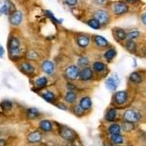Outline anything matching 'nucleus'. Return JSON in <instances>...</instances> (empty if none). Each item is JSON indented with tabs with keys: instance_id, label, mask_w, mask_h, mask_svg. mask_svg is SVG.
<instances>
[{
	"instance_id": "f257e3e1",
	"label": "nucleus",
	"mask_w": 146,
	"mask_h": 146,
	"mask_svg": "<svg viewBox=\"0 0 146 146\" xmlns=\"http://www.w3.org/2000/svg\"><path fill=\"white\" fill-rule=\"evenodd\" d=\"M8 49L12 58H17L21 56L20 41L16 37H10V39L8 40Z\"/></svg>"
},
{
	"instance_id": "f03ea898",
	"label": "nucleus",
	"mask_w": 146,
	"mask_h": 146,
	"mask_svg": "<svg viewBox=\"0 0 146 146\" xmlns=\"http://www.w3.org/2000/svg\"><path fill=\"white\" fill-rule=\"evenodd\" d=\"M123 118L125 122H129V123L135 124L136 122H138L141 118L140 114L137 111H135V109H128L126 110L123 115Z\"/></svg>"
},
{
	"instance_id": "7ed1b4c3",
	"label": "nucleus",
	"mask_w": 146,
	"mask_h": 146,
	"mask_svg": "<svg viewBox=\"0 0 146 146\" xmlns=\"http://www.w3.org/2000/svg\"><path fill=\"white\" fill-rule=\"evenodd\" d=\"M112 9H113V12H114L115 15L121 16V15L126 14L127 12L129 11V6L127 5L125 2L118 1V2H115V3L113 4Z\"/></svg>"
},
{
	"instance_id": "20e7f679",
	"label": "nucleus",
	"mask_w": 146,
	"mask_h": 146,
	"mask_svg": "<svg viewBox=\"0 0 146 146\" xmlns=\"http://www.w3.org/2000/svg\"><path fill=\"white\" fill-rule=\"evenodd\" d=\"M60 135L63 139H65V140L72 141L76 138V133H75L71 129L67 128V127H64V126L60 129Z\"/></svg>"
},
{
	"instance_id": "39448f33",
	"label": "nucleus",
	"mask_w": 146,
	"mask_h": 146,
	"mask_svg": "<svg viewBox=\"0 0 146 146\" xmlns=\"http://www.w3.org/2000/svg\"><path fill=\"white\" fill-rule=\"evenodd\" d=\"M94 17L98 23H100L101 25H106V23H109V15L106 11L104 10H98L95 13Z\"/></svg>"
},
{
	"instance_id": "423d86ee",
	"label": "nucleus",
	"mask_w": 146,
	"mask_h": 146,
	"mask_svg": "<svg viewBox=\"0 0 146 146\" xmlns=\"http://www.w3.org/2000/svg\"><path fill=\"white\" fill-rule=\"evenodd\" d=\"M80 70L76 65H70L65 70V77L69 80H76L79 78Z\"/></svg>"
},
{
	"instance_id": "0eeeda50",
	"label": "nucleus",
	"mask_w": 146,
	"mask_h": 146,
	"mask_svg": "<svg viewBox=\"0 0 146 146\" xmlns=\"http://www.w3.org/2000/svg\"><path fill=\"white\" fill-rule=\"evenodd\" d=\"M128 100V93L126 91H119L114 95V101L116 104L123 105Z\"/></svg>"
},
{
	"instance_id": "6e6552de",
	"label": "nucleus",
	"mask_w": 146,
	"mask_h": 146,
	"mask_svg": "<svg viewBox=\"0 0 146 146\" xmlns=\"http://www.w3.org/2000/svg\"><path fill=\"white\" fill-rule=\"evenodd\" d=\"M119 78L117 75H113L112 77H109L106 81H105V86H106V88L108 90L110 91H115L117 88H118L119 86Z\"/></svg>"
},
{
	"instance_id": "1a4fd4ad",
	"label": "nucleus",
	"mask_w": 146,
	"mask_h": 146,
	"mask_svg": "<svg viewBox=\"0 0 146 146\" xmlns=\"http://www.w3.org/2000/svg\"><path fill=\"white\" fill-rule=\"evenodd\" d=\"M93 75H94V72H93V69L90 67H84L83 69L80 71V74H79V78L82 80V81H88L93 78Z\"/></svg>"
},
{
	"instance_id": "9d476101",
	"label": "nucleus",
	"mask_w": 146,
	"mask_h": 146,
	"mask_svg": "<svg viewBox=\"0 0 146 146\" xmlns=\"http://www.w3.org/2000/svg\"><path fill=\"white\" fill-rule=\"evenodd\" d=\"M23 22V14L20 11H15L10 16V23L13 25H19Z\"/></svg>"
},
{
	"instance_id": "9b49d317",
	"label": "nucleus",
	"mask_w": 146,
	"mask_h": 146,
	"mask_svg": "<svg viewBox=\"0 0 146 146\" xmlns=\"http://www.w3.org/2000/svg\"><path fill=\"white\" fill-rule=\"evenodd\" d=\"M41 68L43 72H45L46 74H53L55 72V63L51 62V60H45L42 63Z\"/></svg>"
},
{
	"instance_id": "f8f14e48",
	"label": "nucleus",
	"mask_w": 146,
	"mask_h": 146,
	"mask_svg": "<svg viewBox=\"0 0 146 146\" xmlns=\"http://www.w3.org/2000/svg\"><path fill=\"white\" fill-rule=\"evenodd\" d=\"M77 44L81 47V48H86L90 44V38L88 35L80 34L77 36Z\"/></svg>"
},
{
	"instance_id": "ddd939ff",
	"label": "nucleus",
	"mask_w": 146,
	"mask_h": 146,
	"mask_svg": "<svg viewBox=\"0 0 146 146\" xmlns=\"http://www.w3.org/2000/svg\"><path fill=\"white\" fill-rule=\"evenodd\" d=\"M92 104H93V103H92V100L89 96H84V98H82L79 102L80 107H81L84 111L90 110L92 108Z\"/></svg>"
},
{
	"instance_id": "4468645a",
	"label": "nucleus",
	"mask_w": 146,
	"mask_h": 146,
	"mask_svg": "<svg viewBox=\"0 0 146 146\" xmlns=\"http://www.w3.org/2000/svg\"><path fill=\"white\" fill-rule=\"evenodd\" d=\"M94 42H95L96 45L98 47H100V48H105V47H107L109 45V42H108L104 37L100 36V35H96V36L94 37Z\"/></svg>"
},
{
	"instance_id": "2eb2a0df",
	"label": "nucleus",
	"mask_w": 146,
	"mask_h": 146,
	"mask_svg": "<svg viewBox=\"0 0 146 146\" xmlns=\"http://www.w3.org/2000/svg\"><path fill=\"white\" fill-rule=\"evenodd\" d=\"M77 100V94L74 91H68L64 96V100L69 104L74 103Z\"/></svg>"
},
{
	"instance_id": "dca6fc26",
	"label": "nucleus",
	"mask_w": 146,
	"mask_h": 146,
	"mask_svg": "<svg viewBox=\"0 0 146 146\" xmlns=\"http://www.w3.org/2000/svg\"><path fill=\"white\" fill-rule=\"evenodd\" d=\"M41 139H42V135L39 131H33V133H29V135L27 136V140L30 143L39 142Z\"/></svg>"
},
{
	"instance_id": "f3484780",
	"label": "nucleus",
	"mask_w": 146,
	"mask_h": 146,
	"mask_svg": "<svg viewBox=\"0 0 146 146\" xmlns=\"http://www.w3.org/2000/svg\"><path fill=\"white\" fill-rule=\"evenodd\" d=\"M117 115H118L117 110L115 109V108H110V109H108V111L106 112L105 119H106L108 122H113V121H115V120H116Z\"/></svg>"
},
{
	"instance_id": "a211bd4d",
	"label": "nucleus",
	"mask_w": 146,
	"mask_h": 146,
	"mask_svg": "<svg viewBox=\"0 0 146 146\" xmlns=\"http://www.w3.org/2000/svg\"><path fill=\"white\" fill-rule=\"evenodd\" d=\"M122 131V128L119 124H112L108 127V133H109L110 135H118Z\"/></svg>"
},
{
	"instance_id": "6ab92c4d",
	"label": "nucleus",
	"mask_w": 146,
	"mask_h": 146,
	"mask_svg": "<svg viewBox=\"0 0 146 146\" xmlns=\"http://www.w3.org/2000/svg\"><path fill=\"white\" fill-rule=\"evenodd\" d=\"M41 96L46 101H48V102H50V103H54V102H55V100H56L55 95H54V94L52 93V92H50V91H45L44 93H42Z\"/></svg>"
},
{
	"instance_id": "aec40b11",
	"label": "nucleus",
	"mask_w": 146,
	"mask_h": 146,
	"mask_svg": "<svg viewBox=\"0 0 146 146\" xmlns=\"http://www.w3.org/2000/svg\"><path fill=\"white\" fill-rule=\"evenodd\" d=\"M21 70L27 74H32L34 72V67L29 62H23L21 64Z\"/></svg>"
},
{
	"instance_id": "412c9836",
	"label": "nucleus",
	"mask_w": 146,
	"mask_h": 146,
	"mask_svg": "<svg viewBox=\"0 0 146 146\" xmlns=\"http://www.w3.org/2000/svg\"><path fill=\"white\" fill-rule=\"evenodd\" d=\"M40 129L46 133H49L52 131V123L49 120H42L40 122Z\"/></svg>"
},
{
	"instance_id": "4be33fe9",
	"label": "nucleus",
	"mask_w": 146,
	"mask_h": 146,
	"mask_svg": "<svg viewBox=\"0 0 146 146\" xmlns=\"http://www.w3.org/2000/svg\"><path fill=\"white\" fill-rule=\"evenodd\" d=\"M110 140H111L112 144H122L124 142V136L122 135H112L110 136Z\"/></svg>"
},
{
	"instance_id": "5701e85b",
	"label": "nucleus",
	"mask_w": 146,
	"mask_h": 146,
	"mask_svg": "<svg viewBox=\"0 0 146 146\" xmlns=\"http://www.w3.org/2000/svg\"><path fill=\"white\" fill-rule=\"evenodd\" d=\"M115 56H116V50H115L114 48L108 49V50L105 51V53H104V58L107 62H111L113 58H115Z\"/></svg>"
},
{
	"instance_id": "b1692460",
	"label": "nucleus",
	"mask_w": 146,
	"mask_h": 146,
	"mask_svg": "<svg viewBox=\"0 0 146 146\" xmlns=\"http://www.w3.org/2000/svg\"><path fill=\"white\" fill-rule=\"evenodd\" d=\"M129 81L135 84H138L142 81V76H141V74L138 72H133L129 75Z\"/></svg>"
},
{
	"instance_id": "393cba45",
	"label": "nucleus",
	"mask_w": 146,
	"mask_h": 146,
	"mask_svg": "<svg viewBox=\"0 0 146 146\" xmlns=\"http://www.w3.org/2000/svg\"><path fill=\"white\" fill-rule=\"evenodd\" d=\"M93 68H94V70L96 72H98V73H101V72H103L105 70V64L103 62H96L95 63L93 64Z\"/></svg>"
},
{
	"instance_id": "a878e982",
	"label": "nucleus",
	"mask_w": 146,
	"mask_h": 146,
	"mask_svg": "<svg viewBox=\"0 0 146 146\" xmlns=\"http://www.w3.org/2000/svg\"><path fill=\"white\" fill-rule=\"evenodd\" d=\"M27 118L35 119V118H37V117L39 116V111L36 109V108L31 107V108H29V109L27 110Z\"/></svg>"
},
{
	"instance_id": "bb28decb",
	"label": "nucleus",
	"mask_w": 146,
	"mask_h": 146,
	"mask_svg": "<svg viewBox=\"0 0 146 146\" xmlns=\"http://www.w3.org/2000/svg\"><path fill=\"white\" fill-rule=\"evenodd\" d=\"M47 82H48V80H47L46 77H40L35 81V86L39 89H42L47 85Z\"/></svg>"
},
{
	"instance_id": "cd10ccee",
	"label": "nucleus",
	"mask_w": 146,
	"mask_h": 146,
	"mask_svg": "<svg viewBox=\"0 0 146 146\" xmlns=\"http://www.w3.org/2000/svg\"><path fill=\"white\" fill-rule=\"evenodd\" d=\"M126 49L129 52H131V53H135V51H136L135 43L133 41H131V40H129V41L126 43Z\"/></svg>"
},
{
	"instance_id": "c85d7f7f",
	"label": "nucleus",
	"mask_w": 146,
	"mask_h": 146,
	"mask_svg": "<svg viewBox=\"0 0 146 146\" xmlns=\"http://www.w3.org/2000/svg\"><path fill=\"white\" fill-rule=\"evenodd\" d=\"M88 25L90 27L94 28V29H100L101 27V25L96 20V19H92V20L88 21Z\"/></svg>"
},
{
	"instance_id": "c756f323",
	"label": "nucleus",
	"mask_w": 146,
	"mask_h": 146,
	"mask_svg": "<svg viewBox=\"0 0 146 146\" xmlns=\"http://www.w3.org/2000/svg\"><path fill=\"white\" fill-rule=\"evenodd\" d=\"M116 37L118 40H124L127 38V33L124 29L121 28H117L116 29Z\"/></svg>"
},
{
	"instance_id": "7c9ffc66",
	"label": "nucleus",
	"mask_w": 146,
	"mask_h": 146,
	"mask_svg": "<svg viewBox=\"0 0 146 146\" xmlns=\"http://www.w3.org/2000/svg\"><path fill=\"white\" fill-rule=\"evenodd\" d=\"M89 62H90V60H89V58H86V56H82V58H80L78 60V65L81 67H87Z\"/></svg>"
},
{
	"instance_id": "2f4dec72",
	"label": "nucleus",
	"mask_w": 146,
	"mask_h": 146,
	"mask_svg": "<svg viewBox=\"0 0 146 146\" xmlns=\"http://www.w3.org/2000/svg\"><path fill=\"white\" fill-rule=\"evenodd\" d=\"M123 131H131V129H135V126H133V123H129V122H125L123 124V127H122Z\"/></svg>"
},
{
	"instance_id": "473e14b6",
	"label": "nucleus",
	"mask_w": 146,
	"mask_h": 146,
	"mask_svg": "<svg viewBox=\"0 0 146 146\" xmlns=\"http://www.w3.org/2000/svg\"><path fill=\"white\" fill-rule=\"evenodd\" d=\"M139 36V32L136 31V30H133V31L129 32V33L127 34V38H128L129 40H131L133 41V39L137 38V37Z\"/></svg>"
},
{
	"instance_id": "72a5a7b5",
	"label": "nucleus",
	"mask_w": 146,
	"mask_h": 146,
	"mask_svg": "<svg viewBox=\"0 0 146 146\" xmlns=\"http://www.w3.org/2000/svg\"><path fill=\"white\" fill-rule=\"evenodd\" d=\"M1 106L3 107L4 109H6V110H10L11 108L13 107V104H12L11 101H9V100H5V101H3V102H2Z\"/></svg>"
},
{
	"instance_id": "f704fd0d",
	"label": "nucleus",
	"mask_w": 146,
	"mask_h": 146,
	"mask_svg": "<svg viewBox=\"0 0 146 146\" xmlns=\"http://www.w3.org/2000/svg\"><path fill=\"white\" fill-rule=\"evenodd\" d=\"M0 13L4 14V15L9 14L10 13V6H8L7 4H4V5L1 7V9H0Z\"/></svg>"
},
{
	"instance_id": "c9c22d12",
	"label": "nucleus",
	"mask_w": 146,
	"mask_h": 146,
	"mask_svg": "<svg viewBox=\"0 0 146 146\" xmlns=\"http://www.w3.org/2000/svg\"><path fill=\"white\" fill-rule=\"evenodd\" d=\"M27 58H29V60H36L37 58H38V55H37V53H35V52H28L27 54Z\"/></svg>"
},
{
	"instance_id": "e433bc0d",
	"label": "nucleus",
	"mask_w": 146,
	"mask_h": 146,
	"mask_svg": "<svg viewBox=\"0 0 146 146\" xmlns=\"http://www.w3.org/2000/svg\"><path fill=\"white\" fill-rule=\"evenodd\" d=\"M74 111H75V114L76 115H79V116H81V115L84 114V110L82 109L81 107H80V105H76V106H74Z\"/></svg>"
},
{
	"instance_id": "4c0bfd02",
	"label": "nucleus",
	"mask_w": 146,
	"mask_h": 146,
	"mask_svg": "<svg viewBox=\"0 0 146 146\" xmlns=\"http://www.w3.org/2000/svg\"><path fill=\"white\" fill-rule=\"evenodd\" d=\"M46 13H47V15H48L49 17H50V18L52 19V20L55 21L56 23H62V22H60V21H58V20H56V19L55 17H54V15H52V13H51L50 11H46Z\"/></svg>"
},
{
	"instance_id": "58836bf2",
	"label": "nucleus",
	"mask_w": 146,
	"mask_h": 146,
	"mask_svg": "<svg viewBox=\"0 0 146 146\" xmlns=\"http://www.w3.org/2000/svg\"><path fill=\"white\" fill-rule=\"evenodd\" d=\"M65 2H66V4H68L69 6H74V5H76L77 0H65Z\"/></svg>"
},
{
	"instance_id": "ea45409f",
	"label": "nucleus",
	"mask_w": 146,
	"mask_h": 146,
	"mask_svg": "<svg viewBox=\"0 0 146 146\" xmlns=\"http://www.w3.org/2000/svg\"><path fill=\"white\" fill-rule=\"evenodd\" d=\"M4 53H5V50H4V48L2 47L1 44H0V58H3Z\"/></svg>"
},
{
	"instance_id": "a19ab883",
	"label": "nucleus",
	"mask_w": 146,
	"mask_h": 146,
	"mask_svg": "<svg viewBox=\"0 0 146 146\" xmlns=\"http://www.w3.org/2000/svg\"><path fill=\"white\" fill-rule=\"evenodd\" d=\"M96 2L98 4H101V5H102V4H105L107 2V0H96Z\"/></svg>"
},
{
	"instance_id": "79ce46f5",
	"label": "nucleus",
	"mask_w": 146,
	"mask_h": 146,
	"mask_svg": "<svg viewBox=\"0 0 146 146\" xmlns=\"http://www.w3.org/2000/svg\"><path fill=\"white\" fill-rule=\"evenodd\" d=\"M141 21H142V23H144V25H146V13L142 15V17H141Z\"/></svg>"
},
{
	"instance_id": "37998d69",
	"label": "nucleus",
	"mask_w": 146,
	"mask_h": 146,
	"mask_svg": "<svg viewBox=\"0 0 146 146\" xmlns=\"http://www.w3.org/2000/svg\"><path fill=\"white\" fill-rule=\"evenodd\" d=\"M58 108H60V109H62V110H67V108H65V106L63 104H58L56 105Z\"/></svg>"
},
{
	"instance_id": "c03bdc74",
	"label": "nucleus",
	"mask_w": 146,
	"mask_h": 146,
	"mask_svg": "<svg viewBox=\"0 0 146 146\" xmlns=\"http://www.w3.org/2000/svg\"><path fill=\"white\" fill-rule=\"evenodd\" d=\"M129 2H131V3H135V2H136L137 0H128Z\"/></svg>"
},
{
	"instance_id": "a18cd8bd",
	"label": "nucleus",
	"mask_w": 146,
	"mask_h": 146,
	"mask_svg": "<svg viewBox=\"0 0 146 146\" xmlns=\"http://www.w3.org/2000/svg\"><path fill=\"white\" fill-rule=\"evenodd\" d=\"M106 146H114V144H107Z\"/></svg>"
}]
</instances>
